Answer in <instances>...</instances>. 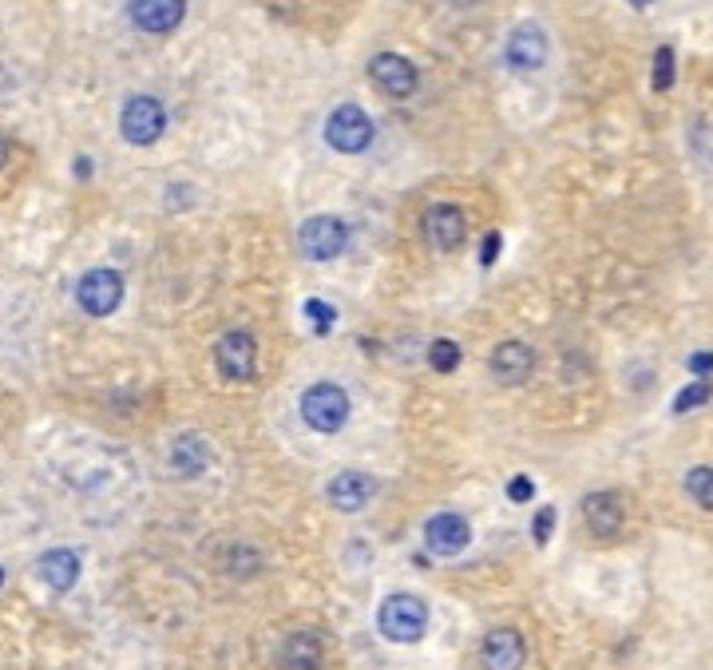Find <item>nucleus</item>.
I'll return each mask as SVG.
<instances>
[{
	"mask_svg": "<svg viewBox=\"0 0 713 670\" xmlns=\"http://www.w3.org/2000/svg\"><path fill=\"white\" fill-rule=\"evenodd\" d=\"M377 627L389 643H420L424 631H428V607L420 595H408V591H397L381 603L377 611Z\"/></svg>",
	"mask_w": 713,
	"mask_h": 670,
	"instance_id": "f257e3e1",
	"label": "nucleus"
},
{
	"mask_svg": "<svg viewBox=\"0 0 713 670\" xmlns=\"http://www.w3.org/2000/svg\"><path fill=\"white\" fill-rule=\"evenodd\" d=\"M302 421L313 433H337L349 421V397L333 381H317L302 393Z\"/></svg>",
	"mask_w": 713,
	"mask_h": 670,
	"instance_id": "f03ea898",
	"label": "nucleus"
},
{
	"mask_svg": "<svg viewBox=\"0 0 713 670\" xmlns=\"http://www.w3.org/2000/svg\"><path fill=\"white\" fill-rule=\"evenodd\" d=\"M325 143L341 155H361L373 143V119L357 104H341L325 119Z\"/></svg>",
	"mask_w": 713,
	"mask_h": 670,
	"instance_id": "7ed1b4c3",
	"label": "nucleus"
},
{
	"mask_svg": "<svg viewBox=\"0 0 713 670\" xmlns=\"http://www.w3.org/2000/svg\"><path fill=\"white\" fill-rule=\"evenodd\" d=\"M119 131H123L127 143L151 147L167 131V112H163V104L155 96H131L123 104V115H119Z\"/></svg>",
	"mask_w": 713,
	"mask_h": 670,
	"instance_id": "20e7f679",
	"label": "nucleus"
},
{
	"mask_svg": "<svg viewBox=\"0 0 713 670\" xmlns=\"http://www.w3.org/2000/svg\"><path fill=\"white\" fill-rule=\"evenodd\" d=\"M298 242H302V254L313 262H329L337 258L345 246H349V226L341 223L337 215H313L302 223L298 230Z\"/></svg>",
	"mask_w": 713,
	"mask_h": 670,
	"instance_id": "39448f33",
	"label": "nucleus"
},
{
	"mask_svg": "<svg viewBox=\"0 0 713 670\" xmlns=\"http://www.w3.org/2000/svg\"><path fill=\"white\" fill-rule=\"evenodd\" d=\"M76 302H80V310L84 314H92V318H107L111 310H119V302H123V278L115 274V270H88L80 282H76Z\"/></svg>",
	"mask_w": 713,
	"mask_h": 670,
	"instance_id": "423d86ee",
	"label": "nucleus"
},
{
	"mask_svg": "<svg viewBox=\"0 0 713 670\" xmlns=\"http://www.w3.org/2000/svg\"><path fill=\"white\" fill-rule=\"evenodd\" d=\"M547 32L539 24H519L511 28L508 44H504V60L511 72H539L547 64Z\"/></svg>",
	"mask_w": 713,
	"mask_h": 670,
	"instance_id": "0eeeda50",
	"label": "nucleus"
},
{
	"mask_svg": "<svg viewBox=\"0 0 713 670\" xmlns=\"http://www.w3.org/2000/svg\"><path fill=\"white\" fill-rule=\"evenodd\" d=\"M369 76H373V84H377L385 96H393V100H405V96H412V92H416V84H420L416 64L405 60V56H397V52H381V56H373Z\"/></svg>",
	"mask_w": 713,
	"mask_h": 670,
	"instance_id": "6e6552de",
	"label": "nucleus"
},
{
	"mask_svg": "<svg viewBox=\"0 0 713 670\" xmlns=\"http://www.w3.org/2000/svg\"><path fill=\"white\" fill-rule=\"evenodd\" d=\"M420 230H424V242H428V246H436V250H456V246L464 242V234H468V219H464L460 207L436 203V207L424 211Z\"/></svg>",
	"mask_w": 713,
	"mask_h": 670,
	"instance_id": "1a4fd4ad",
	"label": "nucleus"
},
{
	"mask_svg": "<svg viewBox=\"0 0 713 670\" xmlns=\"http://www.w3.org/2000/svg\"><path fill=\"white\" fill-rule=\"evenodd\" d=\"M127 16H131V24H135L139 32L163 36V32H175V28L183 24L187 0H131V4H127Z\"/></svg>",
	"mask_w": 713,
	"mask_h": 670,
	"instance_id": "9d476101",
	"label": "nucleus"
},
{
	"mask_svg": "<svg viewBox=\"0 0 713 670\" xmlns=\"http://www.w3.org/2000/svg\"><path fill=\"white\" fill-rule=\"evenodd\" d=\"M480 663L484 670H523L527 663V643L515 627H496L484 635V647H480Z\"/></svg>",
	"mask_w": 713,
	"mask_h": 670,
	"instance_id": "9b49d317",
	"label": "nucleus"
},
{
	"mask_svg": "<svg viewBox=\"0 0 713 670\" xmlns=\"http://www.w3.org/2000/svg\"><path fill=\"white\" fill-rule=\"evenodd\" d=\"M254 353H258L254 334L230 330V334H222V341H218L214 361H218V369H222L230 381H250V377H254Z\"/></svg>",
	"mask_w": 713,
	"mask_h": 670,
	"instance_id": "f8f14e48",
	"label": "nucleus"
},
{
	"mask_svg": "<svg viewBox=\"0 0 713 670\" xmlns=\"http://www.w3.org/2000/svg\"><path fill=\"white\" fill-rule=\"evenodd\" d=\"M468 540H472V528L456 512H440L424 524V544H428L432 556H456V552L468 548Z\"/></svg>",
	"mask_w": 713,
	"mask_h": 670,
	"instance_id": "ddd939ff",
	"label": "nucleus"
},
{
	"mask_svg": "<svg viewBox=\"0 0 713 670\" xmlns=\"http://www.w3.org/2000/svg\"><path fill=\"white\" fill-rule=\"evenodd\" d=\"M373 492H377V480H373L369 472H357V468L337 472V476L329 480V488H325L329 504L341 508V512H361V508L373 500Z\"/></svg>",
	"mask_w": 713,
	"mask_h": 670,
	"instance_id": "4468645a",
	"label": "nucleus"
},
{
	"mask_svg": "<svg viewBox=\"0 0 713 670\" xmlns=\"http://www.w3.org/2000/svg\"><path fill=\"white\" fill-rule=\"evenodd\" d=\"M583 520H587V528L595 536H614L622 528V520H626V508H622L618 492H591L583 500Z\"/></svg>",
	"mask_w": 713,
	"mask_h": 670,
	"instance_id": "2eb2a0df",
	"label": "nucleus"
},
{
	"mask_svg": "<svg viewBox=\"0 0 713 670\" xmlns=\"http://www.w3.org/2000/svg\"><path fill=\"white\" fill-rule=\"evenodd\" d=\"M36 571H40V579L52 587V591H72L76 587V579H80V556L72 552V548H52V552H44V556L36 559Z\"/></svg>",
	"mask_w": 713,
	"mask_h": 670,
	"instance_id": "dca6fc26",
	"label": "nucleus"
},
{
	"mask_svg": "<svg viewBox=\"0 0 713 670\" xmlns=\"http://www.w3.org/2000/svg\"><path fill=\"white\" fill-rule=\"evenodd\" d=\"M531 369H535V353H531L523 341H504V345L492 353V373H496V381H504V385L527 381Z\"/></svg>",
	"mask_w": 713,
	"mask_h": 670,
	"instance_id": "f3484780",
	"label": "nucleus"
},
{
	"mask_svg": "<svg viewBox=\"0 0 713 670\" xmlns=\"http://www.w3.org/2000/svg\"><path fill=\"white\" fill-rule=\"evenodd\" d=\"M321 659H325V651H321V639L313 631H294L278 651V667L282 670H317Z\"/></svg>",
	"mask_w": 713,
	"mask_h": 670,
	"instance_id": "a211bd4d",
	"label": "nucleus"
},
{
	"mask_svg": "<svg viewBox=\"0 0 713 670\" xmlns=\"http://www.w3.org/2000/svg\"><path fill=\"white\" fill-rule=\"evenodd\" d=\"M206 464H210V445H206V437H199V433H187V437H179V441L171 445V468H175V472L199 476Z\"/></svg>",
	"mask_w": 713,
	"mask_h": 670,
	"instance_id": "6ab92c4d",
	"label": "nucleus"
},
{
	"mask_svg": "<svg viewBox=\"0 0 713 670\" xmlns=\"http://www.w3.org/2000/svg\"><path fill=\"white\" fill-rule=\"evenodd\" d=\"M686 492H690L702 508H713V464L690 468V476H686Z\"/></svg>",
	"mask_w": 713,
	"mask_h": 670,
	"instance_id": "aec40b11",
	"label": "nucleus"
},
{
	"mask_svg": "<svg viewBox=\"0 0 713 670\" xmlns=\"http://www.w3.org/2000/svg\"><path fill=\"white\" fill-rule=\"evenodd\" d=\"M428 361H432L436 373H452V369L460 365V345L448 341V337H436L432 349H428Z\"/></svg>",
	"mask_w": 713,
	"mask_h": 670,
	"instance_id": "412c9836",
	"label": "nucleus"
},
{
	"mask_svg": "<svg viewBox=\"0 0 713 670\" xmlns=\"http://www.w3.org/2000/svg\"><path fill=\"white\" fill-rule=\"evenodd\" d=\"M713 397V385L710 381H694V385H686L678 397H674V413H690V409H698V405H706Z\"/></svg>",
	"mask_w": 713,
	"mask_h": 670,
	"instance_id": "4be33fe9",
	"label": "nucleus"
},
{
	"mask_svg": "<svg viewBox=\"0 0 713 670\" xmlns=\"http://www.w3.org/2000/svg\"><path fill=\"white\" fill-rule=\"evenodd\" d=\"M654 88L658 92L674 88V48H666V44L654 52Z\"/></svg>",
	"mask_w": 713,
	"mask_h": 670,
	"instance_id": "5701e85b",
	"label": "nucleus"
},
{
	"mask_svg": "<svg viewBox=\"0 0 713 670\" xmlns=\"http://www.w3.org/2000/svg\"><path fill=\"white\" fill-rule=\"evenodd\" d=\"M306 318L313 322V330H317V334H329V326H333V306H329V302H321V298H309Z\"/></svg>",
	"mask_w": 713,
	"mask_h": 670,
	"instance_id": "b1692460",
	"label": "nucleus"
},
{
	"mask_svg": "<svg viewBox=\"0 0 713 670\" xmlns=\"http://www.w3.org/2000/svg\"><path fill=\"white\" fill-rule=\"evenodd\" d=\"M551 528H555V508H539V516H535V544H547Z\"/></svg>",
	"mask_w": 713,
	"mask_h": 670,
	"instance_id": "393cba45",
	"label": "nucleus"
},
{
	"mask_svg": "<svg viewBox=\"0 0 713 670\" xmlns=\"http://www.w3.org/2000/svg\"><path fill=\"white\" fill-rule=\"evenodd\" d=\"M508 496L515 500V504H527L531 496H535V484H531V476H515L508 484Z\"/></svg>",
	"mask_w": 713,
	"mask_h": 670,
	"instance_id": "a878e982",
	"label": "nucleus"
},
{
	"mask_svg": "<svg viewBox=\"0 0 713 670\" xmlns=\"http://www.w3.org/2000/svg\"><path fill=\"white\" fill-rule=\"evenodd\" d=\"M500 246H504V238H500V234L492 230V234L484 238V250H480V262H484V266H492V262H496V254H500Z\"/></svg>",
	"mask_w": 713,
	"mask_h": 670,
	"instance_id": "bb28decb",
	"label": "nucleus"
},
{
	"mask_svg": "<svg viewBox=\"0 0 713 670\" xmlns=\"http://www.w3.org/2000/svg\"><path fill=\"white\" fill-rule=\"evenodd\" d=\"M690 373H698V377L706 381L713 373V353H694V357H690Z\"/></svg>",
	"mask_w": 713,
	"mask_h": 670,
	"instance_id": "cd10ccee",
	"label": "nucleus"
},
{
	"mask_svg": "<svg viewBox=\"0 0 713 670\" xmlns=\"http://www.w3.org/2000/svg\"><path fill=\"white\" fill-rule=\"evenodd\" d=\"M76 175H80V179L92 175V159H76Z\"/></svg>",
	"mask_w": 713,
	"mask_h": 670,
	"instance_id": "c85d7f7f",
	"label": "nucleus"
},
{
	"mask_svg": "<svg viewBox=\"0 0 713 670\" xmlns=\"http://www.w3.org/2000/svg\"><path fill=\"white\" fill-rule=\"evenodd\" d=\"M4 159H8V143L0 139V167H4Z\"/></svg>",
	"mask_w": 713,
	"mask_h": 670,
	"instance_id": "c756f323",
	"label": "nucleus"
},
{
	"mask_svg": "<svg viewBox=\"0 0 713 670\" xmlns=\"http://www.w3.org/2000/svg\"><path fill=\"white\" fill-rule=\"evenodd\" d=\"M452 4H460V8H472V4H480V0H452Z\"/></svg>",
	"mask_w": 713,
	"mask_h": 670,
	"instance_id": "7c9ffc66",
	"label": "nucleus"
},
{
	"mask_svg": "<svg viewBox=\"0 0 713 670\" xmlns=\"http://www.w3.org/2000/svg\"><path fill=\"white\" fill-rule=\"evenodd\" d=\"M630 4H634V8H646V4H650V0H630Z\"/></svg>",
	"mask_w": 713,
	"mask_h": 670,
	"instance_id": "2f4dec72",
	"label": "nucleus"
},
{
	"mask_svg": "<svg viewBox=\"0 0 713 670\" xmlns=\"http://www.w3.org/2000/svg\"><path fill=\"white\" fill-rule=\"evenodd\" d=\"M0 583H4V567H0Z\"/></svg>",
	"mask_w": 713,
	"mask_h": 670,
	"instance_id": "473e14b6",
	"label": "nucleus"
}]
</instances>
